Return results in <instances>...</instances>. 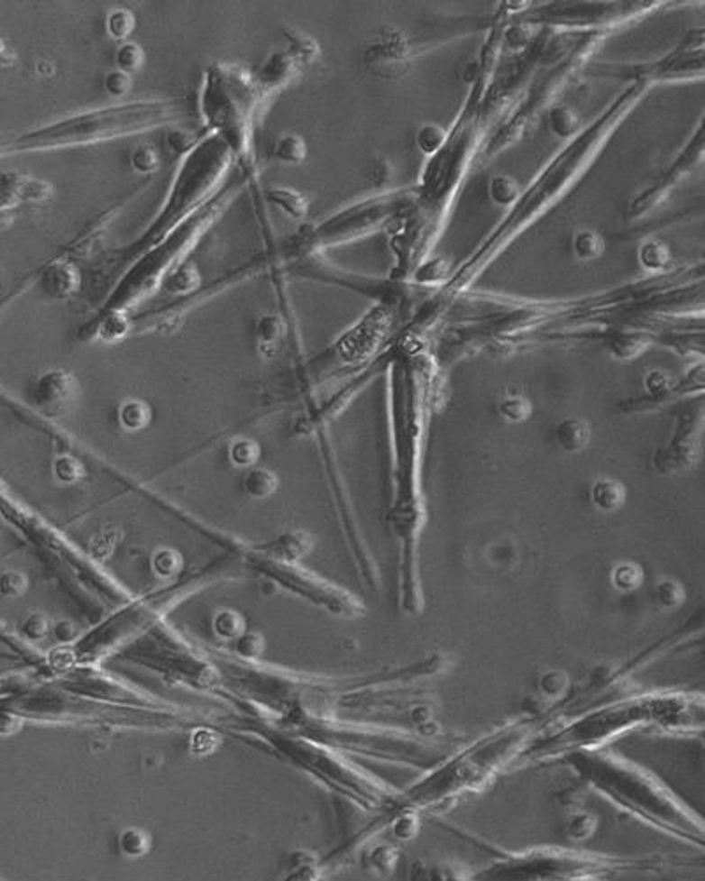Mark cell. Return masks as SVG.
Here are the masks:
<instances>
[{
	"mask_svg": "<svg viewBox=\"0 0 705 881\" xmlns=\"http://www.w3.org/2000/svg\"><path fill=\"white\" fill-rule=\"evenodd\" d=\"M302 71L304 69L291 57V53L280 48L274 50L256 69L251 71V75L263 103L267 105L279 92H282L300 77Z\"/></svg>",
	"mask_w": 705,
	"mask_h": 881,
	"instance_id": "11",
	"label": "cell"
},
{
	"mask_svg": "<svg viewBox=\"0 0 705 881\" xmlns=\"http://www.w3.org/2000/svg\"><path fill=\"white\" fill-rule=\"evenodd\" d=\"M230 457L236 465H251L258 457V446H256V443H251L245 439L236 441L230 450Z\"/></svg>",
	"mask_w": 705,
	"mask_h": 881,
	"instance_id": "36",
	"label": "cell"
},
{
	"mask_svg": "<svg viewBox=\"0 0 705 881\" xmlns=\"http://www.w3.org/2000/svg\"><path fill=\"white\" fill-rule=\"evenodd\" d=\"M579 127V122H577V116L573 115L572 110L568 108H555L552 114H550V129L554 134L561 136V138H568L570 134H573Z\"/></svg>",
	"mask_w": 705,
	"mask_h": 881,
	"instance_id": "33",
	"label": "cell"
},
{
	"mask_svg": "<svg viewBox=\"0 0 705 881\" xmlns=\"http://www.w3.org/2000/svg\"><path fill=\"white\" fill-rule=\"evenodd\" d=\"M407 42L397 32H381L363 51L365 68L381 78L400 77L407 66Z\"/></svg>",
	"mask_w": 705,
	"mask_h": 881,
	"instance_id": "10",
	"label": "cell"
},
{
	"mask_svg": "<svg viewBox=\"0 0 705 881\" xmlns=\"http://www.w3.org/2000/svg\"><path fill=\"white\" fill-rule=\"evenodd\" d=\"M140 191H143V186H142V188H136V191L133 192V194H129V196L122 197V199L118 201L117 205H114L112 208H108L106 212H103V214H101V216H99V217H97L94 223H90V225H88L85 230L78 233V234H77V236H75V238H73L69 243L62 245V249L59 251V254H57V256H59V258L71 260V262H75V260H78V258H85V256H88V254H90V251L94 249V245L99 242V238L106 234V231H108V228L112 226V223L115 221V217L120 216V212L125 208V205H127V203H129V201H131V199H133L136 194H140Z\"/></svg>",
	"mask_w": 705,
	"mask_h": 881,
	"instance_id": "13",
	"label": "cell"
},
{
	"mask_svg": "<svg viewBox=\"0 0 705 881\" xmlns=\"http://www.w3.org/2000/svg\"><path fill=\"white\" fill-rule=\"evenodd\" d=\"M272 157L284 166H300L307 159V143L297 133L280 134L272 147Z\"/></svg>",
	"mask_w": 705,
	"mask_h": 881,
	"instance_id": "18",
	"label": "cell"
},
{
	"mask_svg": "<svg viewBox=\"0 0 705 881\" xmlns=\"http://www.w3.org/2000/svg\"><path fill=\"white\" fill-rule=\"evenodd\" d=\"M57 473L62 482H75L78 476V463L75 460L62 457L57 462Z\"/></svg>",
	"mask_w": 705,
	"mask_h": 881,
	"instance_id": "41",
	"label": "cell"
},
{
	"mask_svg": "<svg viewBox=\"0 0 705 881\" xmlns=\"http://www.w3.org/2000/svg\"><path fill=\"white\" fill-rule=\"evenodd\" d=\"M406 205V196L395 192L354 203L293 234L280 245L277 258L279 262L284 260V263H288L307 254H323L328 247L352 242L383 228Z\"/></svg>",
	"mask_w": 705,
	"mask_h": 881,
	"instance_id": "6",
	"label": "cell"
},
{
	"mask_svg": "<svg viewBox=\"0 0 705 881\" xmlns=\"http://www.w3.org/2000/svg\"><path fill=\"white\" fill-rule=\"evenodd\" d=\"M145 60L147 59H145L143 48L138 42H134V41L120 42L117 48H115V53H114L115 69L122 71V73H127L131 77L143 69Z\"/></svg>",
	"mask_w": 705,
	"mask_h": 881,
	"instance_id": "21",
	"label": "cell"
},
{
	"mask_svg": "<svg viewBox=\"0 0 705 881\" xmlns=\"http://www.w3.org/2000/svg\"><path fill=\"white\" fill-rule=\"evenodd\" d=\"M392 168L390 164L385 161V159H376L372 164H371V170H369V180L372 182V186L376 188H381L385 186L392 177Z\"/></svg>",
	"mask_w": 705,
	"mask_h": 881,
	"instance_id": "39",
	"label": "cell"
},
{
	"mask_svg": "<svg viewBox=\"0 0 705 881\" xmlns=\"http://www.w3.org/2000/svg\"><path fill=\"white\" fill-rule=\"evenodd\" d=\"M572 251L579 262L591 263L603 256L605 240L598 231L579 230L572 238Z\"/></svg>",
	"mask_w": 705,
	"mask_h": 881,
	"instance_id": "19",
	"label": "cell"
},
{
	"mask_svg": "<svg viewBox=\"0 0 705 881\" xmlns=\"http://www.w3.org/2000/svg\"><path fill=\"white\" fill-rule=\"evenodd\" d=\"M409 881H466L464 878H461L457 873H452V871H446V869H426L424 867H417L413 873H411V878Z\"/></svg>",
	"mask_w": 705,
	"mask_h": 881,
	"instance_id": "37",
	"label": "cell"
},
{
	"mask_svg": "<svg viewBox=\"0 0 705 881\" xmlns=\"http://www.w3.org/2000/svg\"><path fill=\"white\" fill-rule=\"evenodd\" d=\"M446 140L444 131L435 124H426L417 131V147L426 155H435Z\"/></svg>",
	"mask_w": 705,
	"mask_h": 881,
	"instance_id": "29",
	"label": "cell"
},
{
	"mask_svg": "<svg viewBox=\"0 0 705 881\" xmlns=\"http://www.w3.org/2000/svg\"><path fill=\"white\" fill-rule=\"evenodd\" d=\"M214 629L221 638L232 640V638L240 637V633L243 629V619L232 610H223V612L217 613V617L214 619Z\"/></svg>",
	"mask_w": 705,
	"mask_h": 881,
	"instance_id": "30",
	"label": "cell"
},
{
	"mask_svg": "<svg viewBox=\"0 0 705 881\" xmlns=\"http://www.w3.org/2000/svg\"><path fill=\"white\" fill-rule=\"evenodd\" d=\"M277 485V480L267 471H252L245 480V489L251 496L265 498L272 494Z\"/></svg>",
	"mask_w": 705,
	"mask_h": 881,
	"instance_id": "32",
	"label": "cell"
},
{
	"mask_svg": "<svg viewBox=\"0 0 705 881\" xmlns=\"http://www.w3.org/2000/svg\"><path fill=\"white\" fill-rule=\"evenodd\" d=\"M134 29H136V18H134L131 9L118 5V7H112L106 13V16H105L106 36L117 41L118 44L129 41L134 32Z\"/></svg>",
	"mask_w": 705,
	"mask_h": 881,
	"instance_id": "20",
	"label": "cell"
},
{
	"mask_svg": "<svg viewBox=\"0 0 705 881\" xmlns=\"http://www.w3.org/2000/svg\"><path fill=\"white\" fill-rule=\"evenodd\" d=\"M25 628L31 638H41L46 633V620L41 615H34L27 620Z\"/></svg>",
	"mask_w": 705,
	"mask_h": 881,
	"instance_id": "42",
	"label": "cell"
},
{
	"mask_svg": "<svg viewBox=\"0 0 705 881\" xmlns=\"http://www.w3.org/2000/svg\"><path fill=\"white\" fill-rule=\"evenodd\" d=\"M642 582V570L635 564H621L614 572V583L621 591L636 589Z\"/></svg>",
	"mask_w": 705,
	"mask_h": 881,
	"instance_id": "35",
	"label": "cell"
},
{
	"mask_svg": "<svg viewBox=\"0 0 705 881\" xmlns=\"http://www.w3.org/2000/svg\"><path fill=\"white\" fill-rule=\"evenodd\" d=\"M199 286L203 284L197 265L188 258L180 262L160 282V289H164L168 295H175L177 298L197 291Z\"/></svg>",
	"mask_w": 705,
	"mask_h": 881,
	"instance_id": "16",
	"label": "cell"
},
{
	"mask_svg": "<svg viewBox=\"0 0 705 881\" xmlns=\"http://www.w3.org/2000/svg\"><path fill=\"white\" fill-rule=\"evenodd\" d=\"M189 115L182 97L129 101L66 116L20 133L2 143V157L78 149L179 124Z\"/></svg>",
	"mask_w": 705,
	"mask_h": 881,
	"instance_id": "2",
	"label": "cell"
},
{
	"mask_svg": "<svg viewBox=\"0 0 705 881\" xmlns=\"http://www.w3.org/2000/svg\"><path fill=\"white\" fill-rule=\"evenodd\" d=\"M705 155V116L700 120L697 131L693 133L690 143L686 145L684 152L679 155L673 170L675 173H681L684 170H690L691 166L697 164V161H700Z\"/></svg>",
	"mask_w": 705,
	"mask_h": 881,
	"instance_id": "26",
	"label": "cell"
},
{
	"mask_svg": "<svg viewBox=\"0 0 705 881\" xmlns=\"http://www.w3.org/2000/svg\"><path fill=\"white\" fill-rule=\"evenodd\" d=\"M118 420L125 430H142L151 420V408L143 400H125L118 409Z\"/></svg>",
	"mask_w": 705,
	"mask_h": 881,
	"instance_id": "23",
	"label": "cell"
},
{
	"mask_svg": "<svg viewBox=\"0 0 705 881\" xmlns=\"http://www.w3.org/2000/svg\"><path fill=\"white\" fill-rule=\"evenodd\" d=\"M557 439L564 450L577 452L589 441L588 425L581 420H568L557 428Z\"/></svg>",
	"mask_w": 705,
	"mask_h": 881,
	"instance_id": "24",
	"label": "cell"
},
{
	"mask_svg": "<svg viewBox=\"0 0 705 881\" xmlns=\"http://www.w3.org/2000/svg\"><path fill=\"white\" fill-rule=\"evenodd\" d=\"M263 103L251 69L230 62L210 64L201 77L197 110L206 133L230 149L235 162L252 177V142Z\"/></svg>",
	"mask_w": 705,
	"mask_h": 881,
	"instance_id": "5",
	"label": "cell"
},
{
	"mask_svg": "<svg viewBox=\"0 0 705 881\" xmlns=\"http://www.w3.org/2000/svg\"><path fill=\"white\" fill-rule=\"evenodd\" d=\"M592 500L598 508L605 511H612L623 504L625 491L619 483L612 480H601L592 487Z\"/></svg>",
	"mask_w": 705,
	"mask_h": 881,
	"instance_id": "27",
	"label": "cell"
},
{
	"mask_svg": "<svg viewBox=\"0 0 705 881\" xmlns=\"http://www.w3.org/2000/svg\"><path fill=\"white\" fill-rule=\"evenodd\" d=\"M575 770L596 792L638 820L681 836L702 834L693 816L681 809L665 786L627 760L581 749L572 757Z\"/></svg>",
	"mask_w": 705,
	"mask_h": 881,
	"instance_id": "4",
	"label": "cell"
},
{
	"mask_svg": "<svg viewBox=\"0 0 705 881\" xmlns=\"http://www.w3.org/2000/svg\"><path fill=\"white\" fill-rule=\"evenodd\" d=\"M77 380L66 371H50L36 380L32 400L44 413H60L71 406L77 395Z\"/></svg>",
	"mask_w": 705,
	"mask_h": 881,
	"instance_id": "12",
	"label": "cell"
},
{
	"mask_svg": "<svg viewBox=\"0 0 705 881\" xmlns=\"http://www.w3.org/2000/svg\"><path fill=\"white\" fill-rule=\"evenodd\" d=\"M489 197L499 206H511L518 203L520 189L508 175H498L489 182Z\"/></svg>",
	"mask_w": 705,
	"mask_h": 881,
	"instance_id": "28",
	"label": "cell"
},
{
	"mask_svg": "<svg viewBox=\"0 0 705 881\" xmlns=\"http://www.w3.org/2000/svg\"><path fill=\"white\" fill-rule=\"evenodd\" d=\"M251 179L252 177L242 168L235 173H230L226 182L191 217H188L177 230L171 231L154 249L145 252L122 273L108 297L101 302L97 312H129L156 288H160L164 277L188 258L205 233L235 201L236 196L245 189Z\"/></svg>",
	"mask_w": 705,
	"mask_h": 881,
	"instance_id": "3",
	"label": "cell"
},
{
	"mask_svg": "<svg viewBox=\"0 0 705 881\" xmlns=\"http://www.w3.org/2000/svg\"><path fill=\"white\" fill-rule=\"evenodd\" d=\"M274 262H277V254H260L254 260L215 277L208 284L199 286L197 291L175 298L173 302H169V306L159 307L133 316V334H142L149 330H162V332L177 330L184 321V317L197 306L208 302L210 298L221 295L230 288H235L236 284H242L256 277L258 273L269 269L270 263Z\"/></svg>",
	"mask_w": 705,
	"mask_h": 881,
	"instance_id": "7",
	"label": "cell"
},
{
	"mask_svg": "<svg viewBox=\"0 0 705 881\" xmlns=\"http://www.w3.org/2000/svg\"><path fill=\"white\" fill-rule=\"evenodd\" d=\"M282 39H284V50L291 53V57L298 62L302 69H307L314 66L319 57H321V48L316 39L302 34L295 29H282Z\"/></svg>",
	"mask_w": 705,
	"mask_h": 881,
	"instance_id": "17",
	"label": "cell"
},
{
	"mask_svg": "<svg viewBox=\"0 0 705 881\" xmlns=\"http://www.w3.org/2000/svg\"><path fill=\"white\" fill-rule=\"evenodd\" d=\"M152 840L147 834V831L140 827H129L124 829L118 836V849L122 855L129 858H140L151 851Z\"/></svg>",
	"mask_w": 705,
	"mask_h": 881,
	"instance_id": "22",
	"label": "cell"
},
{
	"mask_svg": "<svg viewBox=\"0 0 705 881\" xmlns=\"http://www.w3.org/2000/svg\"><path fill=\"white\" fill-rule=\"evenodd\" d=\"M670 260L668 249L660 242H647L640 251V263L647 270H660L665 267Z\"/></svg>",
	"mask_w": 705,
	"mask_h": 881,
	"instance_id": "31",
	"label": "cell"
},
{
	"mask_svg": "<svg viewBox=\"0 0 705 881\" xmlns=\"http://www.w3.org/2000/svg\"><path fill=\"white\" fill-rule=\"evenodd\" d=\"M233 162V155L221 138L210 133L203 134L197 145L180 157L168 194L149 226L131 243L115 249L97 267L94 289L105 291L106 298L125 270L177 230L226 182Z\"/></svg>",
	"mask_w": 705,
	"mask_h": 881,
	"instance_id": "1",
	"label": "cell"
},
{
	"mask_svg": "<svg viewBox=\"0 0 705 881\" xmlns=\"http://www.w3.org/2000/svg\"><path fill=\"white\" fill-rule=\"evenodd\" d=\"M55 196V189L48 180L18 171H4L0 177V206L2 216L20 205L42 206Z\"/></svg>",
	"mask_w": 705,
	"mask_h": 881,
	"instance_id": "9",
	"label": "cell"
},
{
	"mask_svg": "<svg viewBox=\"0 0 705 881\" xmlns=\"http://www.w3.org/2000/svg\"><path fill=\"white\" fill-rule=\"evenodd\" d=\"M103 87L108 96H112L114 99H122L133 90V77L118 69H112L105 75Z\"/></svg>",
	"mask_w": 705,
	"mask_h": 881,
	"instance_id": "34",
	"label": "cell"
},
{
	"mask_svg": "<svg viewBox=\"0 0 705 881\" xmlns=\"http://www.w3.org/2000/svg\"><path fill=\"white\" fill-rule=\"evenodd\" d=\"M267 201L289 221H304L309 212V199L297 189L274 186L265 191Z\"/></svg>",
	"mask_w": 705,
	"mask_h": 881,
	"instance_id": "15",
	"label": "cell"
},
{
	"mask_svg": "<svg viewBox=\"0 0 705 881\" xmlns=\"http://www.w3.org/2000/svg\"><path fill=\"white\" fill-rule=\"evenodd\" d=\"M129 164L134 173L151 179L160 168V153L152 145H140L131 153Z\"/></svg>",
	"mask_w": 705,
	"mask_h": 881,
	"instance_id": "25",
	"label": "cell"
},
{
	"mask_svg": "<svg viewBox=\"0 0 705 881\" xmlns=\"http://www.w3.org/2000/svg\"><path fill=\"white\" fill-rule=\"evenodd\" d=\"M526 406L527 404L522 399H508V400H505L501 411H503V415L507 418H509V420H520V418H524L527 415Z\"/></svg>",
	"mask_w": 705,
	"mask_h": 881,
	"instance_id": "40",
	"label": "cell"
},
{
	"mask_svg": "<svg viewBox=\"0 0 705 881\" xmlns=\"http://www.w3.org/2000/svg\"><path fill=\"white\" fill-rule=\"evenodd\" d=\"M154 557H156L154 559V568H156L159 575L168 576L169 574L177 572L179 566H180L179 555L173 554V552H169V550H162V552H159Z\"/></svg>",
	"mask_w": 705,
	"mask_h": 881,
	"instance_id": "38",
	"label": "cell"
},
{
	"mask_svg": "<svg viewBox=\"0 0 705 881\" xmlns=\"http://www.w3.org/2000/svg\"><path fill=\"white\" fill-rule=\"evenodd\" d=\"M29 286H38L42 295L55 302H66L81 288V271L77 262L55 256L27 277Z\"/></svg>",
	"mask_w": 705,
	"mask_h": 881,
	"instance_id": "8",
	"label": "cell"
},
{
	"mask_svg": "<svg viewBox=\"0 0 705 881\" xmlns=\"http://www.w3.org/2000/svg\"><path fill=\"white\" fill-rule=\"evenodd\" d=\"M254 335L258 349L263 356L270 358L280 351V344L288 335L286 317L280 314H263L254 325Z\"/></svg>",
	"mask_w": 705,
	"mask_h": 881,
	"instance_id": "14",
	"label": "cell"
}]
</instances>
